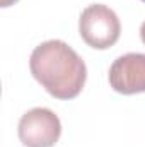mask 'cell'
Segmentation results:
<instances>
[{"label": "cell", "mask_w": 145, "mask_h": 147, "mask_svg": "<svg viewBox=\"0 0 145 147\" xmlns=\"http://www.w3.org/2000/svg\"><path fill=\"white\" fill-rule=\"evenodd\" d=\"M33 77L56 99H73L84 89L87 67L79 53L62 39H48L31 53Z\"/></svg>", "instance_id": "6da1fadb"}, {"label": "cell", "mask_w": 145, "mask_h": 147, "mask_svg": "<svg viewBox=\"0 0 145 147\" xmlns=\"http://www.w3.org/2000/svg\"><path fill=\"white\" fill-rule=\"evenodd\" d=\"M109 86L125 96L145 92V53H126L109 67Z\"/></svg>", "instance_id": "277c9868"}, {"label": "cell", "mask_w": 145, "mask_h": 147, "mask_svg": "<svg viewBox=\"0 0 145 147\" xmlns=\"http://www.w3.org/2000/svg\"><path fill=\"white\" fill-rule=\"evenodd\" d=\"M140 38H142V41H144V45H145V21H144V24L140 26Z\"/></svg>", "instance_id": "8992f818"}, {"label": "cell", "mask_w": 145, "mask_h": 147, "mask_svg": "<svg viewBox=\"0 0 145 147\" xmlns=\"http://www.w3.org/2000/svg\"><path fill=\"white\" fill-rule=\"evenodd\" d=\"M142 2H145V0H142Z\"/></svg>", "instance_id": "52a82bcc"}, {"label": "cell", "mask_w": 145, "mask_h": 147, "mask_svg": "<svg viewBox=\"0 0 145 147\" xmlns=\"http://www.w3.org/2000/svg\"><path fill=\"white\" fill-rule=\"evenodd\" d=\"M79 33L91 48L106 50L119 39L121 24L113 9L104 3H92L79 17Z\"/></svg>", "instance_id": "7a4b0ae2"}, {"label": "cell", "mask_w": 145, "mask_h": 147, "mask_svg": "<svg viewBox=\"0 0 145 147\" xmlns=\"http://www.w3.org/2000/svg\"><path fill=\"white\" fill-rule=\"evenodd\" d=\"M17 0H0V5L2 7H9V5H12V3H15Z\"/></svg>", "instance_id": "5b68a950"}, {"label": "cell", "mask_w": 145, "mask_h": 147, "mask_svg": "<svg viewBox=\"0 0 145 147\" xmlns=\"http://www.w3.org/2000/svg\"><path fill=\"white\" fill-rule=\"evenodd\" d=\"M17 134L26 147H53L62 135V123L51 110L33 108L21 116Z\"/></svg>", "instance_id": "3957f363"}]
</instances>
